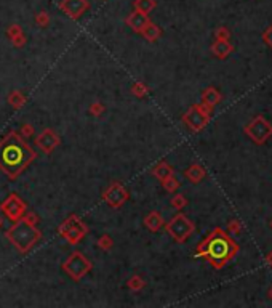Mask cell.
I'll return each instance as SVG.
<instances>
[{
	"label": "cell",
	"instance_id": "20",
	"mask_svg": "<svg viewBox=\"0 0 272 308\" xmlns=\"http://www.w3.org/2000/svg\"><path fill=\"white\" fill-rule=\"evenodd\" d=\"M133 7H135V10H138V12L149 15L157 7V2L155 0H135Z\"/></svg>",
	"mask_w": 272,
	"mask_h": 308
},
{
	"label": "cell",
	"instance_id": "8",
	"mask_svg": "<svg viewBox=\"0 0 272 308\" xmlns=\"http://www.w3.org/2000/svg\"><path fill=\"white\" fill-rule=\"evenodd\" d=\"M181 119L191 132L197 133V132H202V130L210 124L212 116L207 113H203L198 104H192V106L187 109L184 114H182Z\"/></svg>",
	"mask_w": 272,
	"mask_h": 308
},
{
	"label": "cell",
	"instance_id": "10",
	"mask_svg": "<svg viewBox=\"0 0 272 308\" xmlns=\"http://www.w3.org/2000/svg\"><path fill=\"white\" fill-rule=\"evenodd\" d=\"M0 211L3 212L5 217H8V220L16 222L24 217L26 211H28V206H26V202L21 199L18 195H10L7 199L2 202Z\"/></svg>",
	"mask_w": 272,
	"mask_h": 308
},
{
	"label": "cell",
	"instance_id": "36",
	"mask_svg": "<svg viewBox=\"0 0 272 308\" xmlns=\"http://www.w3.org/2000/svg\"><path fill=\"white\" fill-rule=\"evenodd\" d=\"M26 218H28L29 222H32V223H37L39 222V217L35 215V213H32V212H29L28 215H26Z\"/></svg>",
	"mask_w": 272,
	"mask_h": 308
},
{
	"label": "cell",
	"instance_id": "19",
	"mask_svg": "<svg viewBox=\"0 0 272 308\" xmlns=\"http://www.w3.org/2000/svg\"><path fill=\"white\" fill-rule=\"evenodd\" d=\"M141 35H143V37L148 42H155V40H159L162 37V29L155 23L151 21V23L144 28L143 32H141Z\"/></svg>",
	"mask_w": 272,
	"mask_h": 308
},
{
	"label": "cell",
	"instance_id": "16",
	"mask_svg": "<svg viewBox=\"0 0 272 308\" xmlns=\"http://www.w3.org/2000/svg\"><path fill=\"white\" fill-rule=\"evenodd\" d=\"M151 174H152L157 180L164 181V180L170 178V177L175 175V169H173V167H171L168 162H165V161H160V162H157V164L152 167Z\"/></svg>",
	"mask_w": 272,
	"mask_h": 308
},
{
	"label": "cell",
	"instance_id": "14",
	"mask_svg": "<svg viewBox=\"0 0 272 308\" xmlns=\"http://www.w3.org/2000/svg\"><path fill=\"white\" fill-rule=\"evenodd\" d=\"M210 50L218 60H226L227 56L234 51V45L229 40H216L214 39V42L210 47Z\"/></svg>",
	"mask_w": 272,
	"mask_h": 308
},
{
	"label": "cell",
	"instance_id": "9",
	"mask_svg": "<svg viewBox=\"0 0 272 308\" xmlns=\"http://www.w3.org/2000/svg\"><path fill=\"white\" fill-rule=\"evenodd\" d=\"M128 197H130L128 190L120 181H111L103 193L104 202H107L112 209H120L128 201Z\"/></svg>",
	"mask_w": 272,
	"mask_h": 308
},
{
	"label": "cell",
	"instance_id": "31",
	"mask_svg": "<svg viewBox=\"0 0 272 308\" xmlns=\"http://www.w3.org/2000/svg\"><path fill=\"white\" fill-rule=\"evenodd\" d=\"M32 133H34V127L30 124H24L23 127H21V135H23V137H30Z\"/></svg>",
	"mask_w": 272,
	"mask_h": 308
},
{
	"label": "cell",
	"instance_id": "24",
	"mask_svg": "<svg viewBox=\"0 0 272 308\" xmlns=\"http://www.w3.org/2000/svg\"><path fill=\"white\" fill-rule=\"evenodd\" d=\"M96 246L101 250H106V252H107V250H111L114 247V241H112V238L109 236V234H103V236L98 238Z\"/></svg>",
	"mask_w": 272,
	"mask_h": 308
},
{
	"label": "cell",
	"instance_id": "7",
	"mask_svg": "<svg viewBox=\"0 0 272 308\" xmlns=\"http://www.w3.org/2000/svg\"><path fill=\"white\" fill-rule=\"evenodd\" d=\"M243 132L253 143L264 145L272 137V124L266 121L263 116H256L248 125H245Z\"/></svg>",
	"mask_w": 272,
	"mask_h": 308
},
{
	"label": "cell",
	"instance_id": "26",
	"mask_svg": "<svg viewBox=\"0 0 272 308\" xmlns=\"http://www.w3.org/2000/svg\"><path fill=\"white\" fill-rule=\"evenodd\" d=\"M242 228H243L242 222H240L239 218H232V220L227 223V229H226V231L229 234H232V236H237V234L242 233Z\"/></svg>",
	"mask_w": 272,
	"mask_h": 308
},
{
	"label": "cell",
	"instance_id": "21",
	"mask_svg": "<svg viewBox=\"0 0 272 308\" xmlns=\"http://www.w3.org/2000/svg\"><path fill=\"white\" fill-rule=\"evenodd\" d=\"M144 286H146V281L141 278L139 275H135L132 276L128 281H127V288L132 291V292H139V291H143L144 289Z\"/></svg>",
	"mask_w": 272,
	"mask_h": 308
},
{
	"label": "cell",
	"instance_id": "34",
	"mask_svg": "<svg viewBox=\"0 0 272 308\" xmlns=\"http://www.w3.org/2000/svg\"><path fill=\"white\" fill-rule=\"evenodd\" d=\"M24 42H26V39H24V35H23V34L13 39V44L16 45V47H23V45H24Z\"/></svg>",
	"mask_w": 272,
	"mask_h": 308
},
{
	"label": "cell",
	"instance_id": "35",
	"mask_svg": "<svg viewBox=\"0 0 272 308\" xmlns=\"http://www.w3.org/2000/svg\"><path fill=\"white\" fill-rule=\"evenodd\" d=\"M37 21H39L42 26L48 24V16H46V13H40V16L37 18Z\"/></svg>",
	"mask_w": 272,
	"mask_h": 308
},
{
	"label": "cell",
	"instance_id": "1",
	"mask_svg": "<svg viewBox=\"0 0 272 308\" xmlns=\"http://www.w3.org/2000/svg\"><path fill=\"white\" fill-rule=\"evenodd\" d=\"M240 246L232 239V234L223 228H213L208 236L197 244L196 257L205 259L214 270H223L232 259L237 257Z\"/></svg>",
	"mask_w": 272,
	"mask_h": 308
},
{
	"label": "cell",
	"instance_id": "12",
	"mask_svg": "<svg viewBox=\"0 0 272 308\" xmlns=\"http://www.w3.org/2000/svg\"><path fill=\"white\" fill-rule=\"evenodd\" d=\"M151 23L149 19V15H146L143 12H138V10H135L128 15L127 18H125V24L128 26L130 29L133 31L136 34H141L144 31V28Z\"/></svg>",
	"mask_w": 272,
	"mask_h": 308
},
{
	"label": "cell",
	"instance_id": "38",
	"mask_svg": "<svg viewBox=\"0 0 272 308\" xmlns=\"http://www.w3.org/2000/svg\"><path fill=\"white\" fill-rule=\"evenodd\" d=\"M268 295H269V297H271V300H272V288H271V289H269V292H268Z\"/></svg>",
	"mask_w": 272,
	"mask_h": 308
},
{
	"label": "cell",
	"instance_id": "11",
	"mask_svg": "<svg viewBox=\"0 0 272 308\" xmlns=\"http://www.w3.org/2000/svg\"><path fill=\"white\" fill-rule=\"evenodd\" d=\"M60 143H61L60 135L56 133L53 129L42 130V132L37 135V138H35V145H37L45 154L53 153V151L60 146Z\"/></svg>",
	"mask_w": 272,
	"mask_h": 308
},
{
	"label": "cell",
	"instance_id": "3",
	"mask_svg": "<svg viewBox=\"0 0 272 308\" xmlns=\"http://www.w3.org/2000/svg\"><path fill=\"white\" fill-rule=\"evenodd\" d=\"M5 238L16 247L18 252L26 254L40 241L42 233L35 227V223L29 222L28 218L23 217L15 222V225L5 233Z\"/></svg>",
	"mask_w": 272,
	"mask_h": 308
},
{
	"label": "cell",
	"instance_id": "32",
	"mask_svg": "<svg viewBox=\"0 0 272 308\" xmlns=\"http://www.w3.org/2000/svg\"><path fill=\"white\" fill-rule=\"evenodd\" d=\"M8 34H10V37L15 39V37H18V35H21L23 32H21V29L18 28V26H12L10 31H8Z\"/></svg>",
	"mask_w": 272,
	"mask_h": 308
},
{
	"label": "cell",
	"instance_id": "4",
	"mask_svg": "<svg viewBox=\"0 0 272 308\" xmlns=\"http://www.w3.org/2000/svg\"><path fill=\"white\" fill-rule=\"evenodd\" d=\"M165 231L168 233L178 244H184L187 239L192 236V233L196 231V225L189 217L180 212L165 223Z\"/></svg>",
	"mask_w": 272,
	"mask_h": 308
},
{
	"label": "cell",
	"instance_id": "27",
	"mask_svg": "<svg viewBox=\"0 0 272 308\" xmlns=\"http://www.w3.org/2000/svg\"><path fill=\"white\" fill-rule=\"evenodd\" d=\"M171 207L176 209L178 212H181L182 209H184L187 206V199L184 195H175L173 197H171Z\"/></svg>",
	"mask_w": 272,
	"mask_h": 308
},
{
	"label": "cell",
	"instance_id": "33",
	"mask_svg": "<svg viewBox=\"0 0 272 308\" xmlns=\"http://www.w3.org/2000/svg\"><path fill=\"white\" fill-rule=\"evenodd\" d=\"M198 106H200V109H202L203 113H207V114H210V116H212V113H213L214 106H210V104H207V103H200V104H198Z\"/></svg>",
	"mask_w": 272,
	"mask_h": 308
},
{
	"label": "cell",
	"instance_id": "15",
	"mask_svg": "<svg viewBox=\"0 0 272 308\" xmlns=\"http://www.w3.org/2000/svg\"><path fill=\"white\" fill-rule=\"evenodd\" d=\"M144 227L148 228L149 231L157 233L165 227V218L162 217V213L159 211H152L144 217Z\"/></svg>",
	"mask_w": 272,
	"mask_h": 308
},
{
	"label": "cell",
	"instance_id": "39",
	"mask_svg": "<svg viewBox=\"0 0 272 308\" xmlns=\"http://www.w3.org/2000/svg\"><path fill=\"white\" fill-rule=\"evenodd\" d=\"M2 223H3V220H2V217H0V227H2Z\"/></svg>",
	"mask_w": 272,
	"mask_h": 308
},
{
	"label": "cell",
	"instance_id": "40",
	"mask_svg": "<svg viewBox=\"0 0 272 308\" xmlns=\"http://www.w3.org/2000/svg\"><path fill=\"white\" fill-rule=\"evenodd\" d=\"M271 229H272V220H271Z\"/></svg>",
	"mask_w": 272,
	"mask_h": 308
},
{
	"label": "cell",
	"instance_id": "23",
	"mask_svg": "<svg viewBox=\"0 0 272 308\" xmlns=\"http://www.w3.org/2000/svg\"><path fill=\"white\" fill-rule=\"evenodd\" d=\"M8 103L12 104L13 108H21L26 103V97L19 90H13L8 95Z\"/></svg>",
	"mask_w": 272,
	"mask_h": 308
},
{
	"label": "cell",
	"instance_id": "17",
	"mask_svg": "<svg viewBox=\"0 0 272 308\" xmlns=\"http://www.w3.org/2000/svg\"><path fill=\"white\" fill-rule=\"evenodd\" d=\"M200 100H202V103H207V104H210V106H216V104L223 100V95L219 93L216 87L212 85V87H207L205 90L202 92Z\"/></svg>",
	"mask_w": 272,
	"mask_h": 308
},
{
	"label": "cell",
	"instance_id": "30",
	"mask_svg": "<svg viewBox=\"0 0 272 308\" xmlns=\"http://www.w3.org/2000/svg\"><path fill=\"white\" fill-rule=\"evenodd\" d=\"M263 40H264V44L269 47V49H272V24L268 26L266 31L263 32Z\"/></svg>",
	"mask_w": 272,
	"mask_h": 308
},
{
	"label": "cell",
	"instance_id": "6",
	"mask_svg": "<svg viewBox=\"0 0 272 308\" xmlns=\"http://www.w3.org/2000/svg\"><path fill=\"white\" fill-rule=\"evenodd\" d=\"M62 271H66V275L69 276L71 279L80 281L83 276H87L93 268V263L88 260L82 252H72L69 257L66 259V262L61 265Z\"/></svg>",
	"mask_w": 272,
	"mask_h": 308
},
{
	"label": "cell",
	"instance_id": "22",
	"mask_svg": "<svg viewBox=\"0 0 272 308\" xmlns=\"http://www.w3.org/2000/svg\"><path fill=\"white\" fill-rule=\"evenodd\" d=\"M132 93L136 98H144L149 93V87L143 81H136L132 87Z\"/></svg>",
	"mask_w": 272,
	"mask_h": 308
},
{
	"label": "cell",
	"instance_id": "25",
	"mask_svg": "<svg viewBox=\"0 0 272 308\" xmlns=\"http://www.w3.org/2000/svg\"><path fill=\"white\" fill-rule=\"evenodd\" d=\"M160 183H162V186H164V190L166 193H176L178 188H180V181L175 178V175L170 177V178L164 180V181H160Z\"/></svg>",
	"mask_w": 272,
	"mask_h": 308
},
{
	"label": "cell",
	"instance_id": "37",
	"mask_svg": "<svg viewBox=\"0 0 272 308\" xmlns=\"http://www.w3.org/2000/svg\"><path fill=\"white\" fill-rule=\"evenodd\" d=\"M266 263H268L269 267L272 268V250H271V252H269L268 255H266Z\"/></svg>",
	"mask_w": 272,
	"mask_h": 308
},
{
	"label": "cell",
	"instance_id": "13",
	"mask_svg": "<svg viewBox=\"0 0 272 308\" xmlns=\"http://www.w3.org/2000/svg\"><path fill=\"white\" fill-rule=\"evenodd\" d=\"M90 3L88 0H62L61 8L69 15L72 19H78L83 13L87 12Z\"/></svg>",
	"mask_w": 272,
	"mask_h": 308
},
{
	"label": "cell",
	"instance_id": "5",
	"mask_svg": "<svg viewBox=\"0 0 272 308\" xmlns=\"http://www.w3.org/2000/svg\"><path fill=\"white\" fill-rule=\"evenodd\" d=\"M58 233L61 238H64L67 243L76 246L88 234V227L82 222V218L72 213L58 227Z\"/></svg>",
	"mask_w": 272,
	"mask_h": 308
},
{
	"label": "cell",
	"instance_id": "18",
	"mask_svg": "<svg viewBox=\"0 0 272 308\" xmlns=\"http://www.w3.org/2000/svg\"><path fill=\"white\" fill-rule=\"evenodd\" d=\"M205 169H203V165L200 164H192L186 169L184 175L186 178L191 181V183H200V181L203 180V177H205Z\"/></svg>",
	"mask_w": 272,
	"mask_h": 308
},
{
	"label": "cell",
	"instance_id": "2",
	"mask_svg": "<svg viewBox=\"0 0 272 308\" xmlns=\"http://www.w3.org/2000/svg\"><path fill=\"white\" fill-rule=\"evenodd\" d=\"M35 158L37 153L16 132H10L0 142V170L8 178H18Z\"/></svg>",
	"mask_w": 272,
	"mask_h": 308
},
{
	"label": "cell",
	"instance_id": "29",
	"mask_svg": "<svg viewBox=\"0 0 272 308\" xmlns=\"http://www.w3.org/2000/svg\"><path fill=\"white\" fill-rule=\"evenodd\" d=\"M88 111H90L91 116L99 117L104 111H106V108H104V104L101 101H95V103H91V106H90V109H88Z\"/></svg>",
	"mask_w": 272,
	"mask_h": 308
},
{
	"label": "cell",
	"instance_id": "28",
	"mask_svg": "<svg viewBox=\"0 0 272 308\" xmlns=\"http://www.w3.org/2000/svg\"><path fill=\"white\" fill-rule=\"evenodd\" d=\"M214 39L216 40H229L231 39V31H229L226 26H219V28L214 29Z\"/></svg>",
	"mask_w": 272,
	"mask_h": 308
}]
</instances>
